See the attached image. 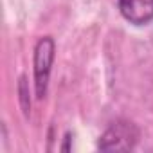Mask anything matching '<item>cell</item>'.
Segmentation results:
<instances>
[{"mask_svg": "<svg viewBox=\"0 0 153 153\" xmlns=\"http://www.w3.org/2000/svg\"><path fill=\"white\" fill-rule=\"evenodd\" d=\"M140 137L139 128L130 121H115L99 137L97 148L101 151H130L137 146Z\"/></svg>", "mask_w": 153, "mask_h": 153, "instance_id": "cell-1", "label": "cell"}, {"mask_svg": "<svg viewBox=\"0 0 153 153\" xmlns=\"http://www.w3.org/2000/svg\"><path fill=\"white\" fill-rule=\"evenodd\" d=\"M54 52H56V45L51 36H43L36 43V49H34V88H36L38 99H43L47 96L51 68L54 63Z\"/></svg>", "mask_w": 153, "mask_h": 153, "instance_id": "cell-2", "label": "cell"}, {"mask_svg": "<svg viewBox=\"0 0 153 153\" xmlns=\"http://www.w3.org/2000/svg\"><path fill=\"white\" fill-rule=\"evenodd\" d=\"M123 18L133 25H146L153 20V0H117Z\"/></svg>", "mask_w": 153, "mask_h": 153, "instance_id": "cell-3", "label": "cell"}, {"mask_svg": "<svg viewBox=\"0 0 153 153\" xmlns=\"http://www.w3.org/2000/svg\"><path fill=\"white\" fill-rule=\"evenodd\" d=\"M18 88H20V101H22V108H24V112L27 114V112H29V106H31V101H27V92H25V76H22V78H20V85H18Z\"/></svg>", "mask_w": 153, "mask_h": 153, "instance_id": "cell-4", "label": "cell"}]
</instances>
